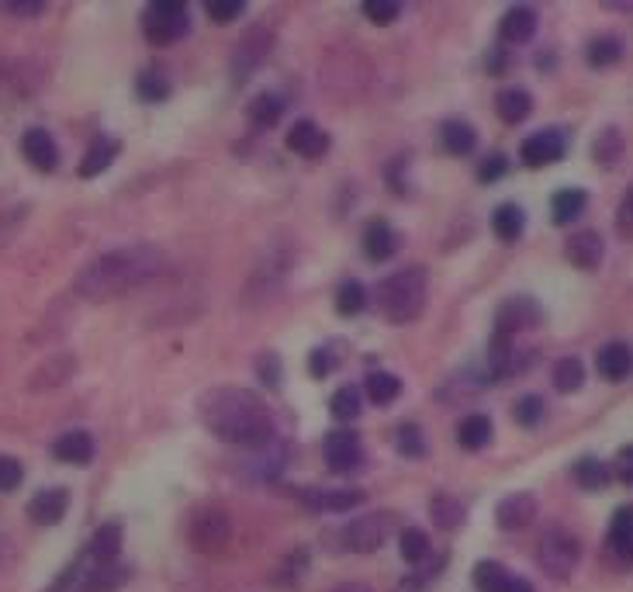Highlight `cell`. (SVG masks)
<instances>
[{"label": "cell", "mask_w": 633, "mask_h": 592, "mask_svg": "<svg viewBox=\"0 0 633 592\" xmlns=\"http://www.w3.org/2000/svg\"><path fill=\"white\" fill-rule=\"evenodd\" d=\"M398 243H402V236H398L395 229L388 226V222H371V226H367V232H364V253L371 260H388V257H395L398 253Z\"/></svg>", "instance_id": "obj_27"}, {"label": "cell", "mask_w": 633, "mask_h": 592, "mask_svg": "<svg viewBox=\"0 0 633 592\" xmlns=\"http://www.w3.org/2000/svg\"><path fill=\"white\" fill-rule=\"evenodd\" d=\"M21 153H25V160L32 163L35 170H42V174H52V170L59 167V146L45 129H28L25 136H21Z\"/></svg>", "instance_id": "obj_13"}, {"label": "cell", "mask_w": 633, "mask_h": 592, "mask_svg": "<svg viewBox=\"0 0 633 592\" xmlns=\"http://www.w3.org/2000/svg\"><path fill=\"white\" fill-rule=\"evenodd\" d=\"M66 509H70V492L66 489H42L39 496L28 502V516H32L39 527H56V523H63Z\"/></svg>", "instance_id": "obj_17"}, {"label": "cell", "mask_w": 633, "mask_h": 592, "mask_svg": "<svg viewBox=\"0 0 633 592\" xmlns=\"http://www.w3.org/2000/svg\"><path fill=\"white\" fill-rule=\"evenodd\" d=\"M595 371L606 381H623L633 371V350L630 343H606V347L595 354Z\"/></svg>", "instance_id": "obj_22"}, {"label": "cell", "mask_w": 633, "mask_h": 592, "mask_svg": "<svg viewBox=\"0 0 633 592\" xmlns=\"http://www.w3.org/2000/svg\"><path fill=\"white\" fill-rule=\"evenodd\" d=\"M609 551L620 565H633V509L620 506L609 523Z\"/></svg>", "instance_id": "obj_21"}, {"label": "cell", "mask_w": 633, "mask_h": 592, "mask_svg": "<svg viewBox=\"0 0 633 592\" xmlns=\"http://www.w3.org/2000/svg\"><path fill=\"white\" fill-rule=\"evenodd\" d=\"M73 374H77V357L73 354H52L45 357V364L39 371H32V378H28V392H45V388H59L63 381H70Z\"/></svg>", "instance_id": "obj_14"}, {"label": "cell", "mask_w": 633, "mask_h": 592, "mask_svg": "<svg viewBox=\"0 0 633 592\" xmlns=\"http://www.w3.org/2000/svg\"><path fill=\"white\" fill-rule=\"evenodd\" d=\"M440 139H443V146H447V153H454V156H467V153H474V146H478V132H474V125L461 122V118L443 122Z\"/></svg>", "instance_id": "obj_30"}, {"label": "cell", "mask_w": 633, "mask_h": 592, "mask_svg": "<svg viewBox=\"0 0 633 592\" xmlns=\"http://www.w3.org/2000/svg\"><path fill=\"white\" fill-rule=\"evenodd\" d=\"M554 388L557 392H564V395H571V392H578L582 388V381H585V367L578 357H561V361L554 364Z\"/></svg>", "instance_id": "obj_35"}, {"label": "cell", "mask_w": 633, "mask_h": 592, "mask_svg": "<svg viewBox=\"0 0 633 592\" xmlns=\"http://www.w3.org/2000/svg\"><path fill=\"white\" fill-rule=\"evenodd\" d=\"M326 461L336 475H350V471H360V464H364V447H360V440L353 433H329Z\"/></svg>", "instance_id": "obj_12"}, {"label": "cell", "mask_w": 633, "mask_h": 592, "mask_svg": "<svg viewBox=\"0 0 633 592\" xmlns=\"http://www.w3.org/2000/svg\"><path fill=\"white\" fill-rule=\"evenodd\" d=\"M537 520V496L533 492H512L495 506V523L502 530H526Z\"/></svg>", "instance_id": "obj_11"}, {"label": "cell", "mask_w": 633, "mask_h": 592, "mask_svg": "<svg viewBox=\"0 0 633 592\" xmlns=\"http://www.w3.org/2000/svg\"><path fill=\"white\" fill-rule=\"evenodd\" d=\"M564 253H568V260L575 267H582V271H595V267L602 264V257H606V246H602V236L595 229H582L568 239Z\"/></svg>", "instance_id": "obj_16"}, {"label": "cell", "mask_w": 633, "mask_h": 592, "mask_svg": "<svg viewBox=\"0 0 633 592\" xmlns=\"http://www.w3.org/2000/svg\"><path fill=\"white\" fill-rule=\"evenodd\" d=\"M25 478V468H21L18 457H0V492H14Z\"/></svg>", "instance_id": "obj_48"}, {"label": "cell", "mask_w": 633, "mask_h": 592, "mask_svg": "<svg viewBox=\"0 0 633 592\" xmlns=\"http://www.w3.org/2000/svg\"><path fill=\"white\" fill-rule=\"evenodd\" d=\"M201 423L225 444L246 451H267L277 440L274 416L260 402V395L246 388H218L201 399Z\"/></svg>", "instance_id": "obj_1"}, {"label": "cell", "mask_w": 633, "mask_h": 592, "mask_svg": "<svg viewBox=\"0 0 633 592\" xmlns=\"http://www.w3.org/2000/svg\"><path fill=\"white\" fill-rule=\"evenodd\" d=\"M364 392L371 402H378V406H391V402L402 395V381H398V374L391 371H371L364 378Z\"/></svg>", "instance_id": "obj_33"}, {"label": "cell", "mask_w": 633, "mask_h": 592, "mask_svg": "<svg viewBox=\"0 0 633 592\" xmlns=\"http://www.w3.org/2000/svg\"><path fill=\"white\" fill-rule=\"evenodd\" d=\"M329 371H333V354H329V350H312V357H308V374H312V378H326Z\"/></svg>", "instance_id": "obj_50"}, {"label": "cell", "mask_w": 633, "mask_h": 592, "mask_svg": "<svg viewBox=\"0 0 633 592\" xmlns=\"http://www.w3.org/2000/svg\"><path fill=\"white\" fill-rule=\"evenodd\" d=\"M128 579H132V568L128 565H118V561H111V565H94V561H90L84 579H80V586L73 592H118Z\"/></svg>", "instance_id": "obj_15"}, {"label": "cell", "mask_w": 633, "mask_h": 592, "mask_svg": "<svg viewBox=\"0 0 633 592\" xmlns=\"http://www.w3.org/2000/svg\"><path fill=\"white\" fill-rule=\"evenodd\" d=\"M544 412H547V402L540 399V395H523V399L516 402V409H512V419H516L519 426H526V430H533L537 423H544Z\"/></svg>", "instance_id": "obj_42"}, {"label": "cell", "mask_w": 633, "mask_h": 592, "mask_svg": "<svg viewBox=\"0 0 633 592\" xmlns=\"http://www.w3.org/2000/svg\"><path fill=\"white\" fill-rule=\"evenodd\" d=\"M4 561H7V541L0 537V568H4Z\"/></svg>", "instance_id": "obj_57"}, {"label": "cell", "mask_w": 633, "mask_h": 592, "mask_svg": "<svg viewBox=\"0 0 633 592\" xmlns=\"http://www.w3.org/2000/svg\"><path fill=\"white\" fill-rule=\"evenodd\" d=\"M499 592H533V586L526 579H519V575H509L506 586H502Z\"/></svg>", "instance_id": "obj_55"}, {"label": "cell", "mask_w": 633, "mask_h": 592, "mask_svg": "<svg viewBox=\"0 0 633 592\" xmlns=\"http://www.w3.org/2000/svg\"><path fill=\"white\" fill-rule=\"evenodd\" d=\"M270 42H274V35H270L267 28H250V32L236 42V52H232V80H236V84L250 80V73L267 59Z\"/></svg>", "instance_id": "obj_9"}, {"label": "cell", "mask_w": 633, "mask_h": 592, "mask_svg": "<svg viewBox=\"0 0 633 592\" xmlns=\"http://www.w3.org/2000/svg\"><path fill=\"white\" fill-rule=\"evenodd\" d=\"M620 229L633 236V187L627 191V198L620 201Z\"/></svg>", "instance_id": "obj_53"}, {"label": "cell", "mask_w": 633, "mask_h": 592, "mask_svg": "<svg viewBox=\"0 0 633 592\" xmlns=\"http://www.w3.org/2000/svg\"><path fill=\"white\" fill-rule=\"evenodd\" d=\"M578 561H582V544L568 530H547L537 544V565L544 568L550 579L564 582L575 575Z\"/></svg>", "instance_id": "obj_4"}, {"label": "cell", "mask_w": 633, "mask_h": 592, "mask_svg": "<svg viewBox=\"0 0 633 592\" xmlns=\"http://www.w3.org/2000/svg\"><path fill=\"white\" fill-rule=\"evenodd\" d=\"M52 454L59 457L63 464H90L94 461V437L87 430H70L52 444Z\"/></svg>", "instance_id": "obj_24"}, {"label": "cell", "mask_w": 633, "mask_h": 592, "mask_svg": "<svg viewBox=\"0 0 633 592\" xmlns=\"http://www.w3.org/2000/svg\"><path fill=\"white\" fill-rule=\"evenodd\" d=\"M564 153H568V136H564L561 129L533 132V136L523 139V146H519V156H523V163H526V167H533V170L550 167V163L564 160Z\"/></svg>", "instance_id": "obj_10"}, {"label": "cell", "mask_w": 633, "mask_h": 592, "mask_svg": "<svg viewBox=\"0 0 633 592\" xmlns=\"http://www.w3.org/2000/svg\"><path fill=\"white\" fill-rule=\"evenodd\" d=\"M616 475H620L627 485H633V444L616 454Z\"/></svg>", "instance_id": "obj_51"}, {"label": "cell", "mask_w": 633, "mask_h": 592, "mask_svg": "<svg viewBox=\"0 0 633 592\" xmlns=\"http://www.w3.org/2000/svg\"><path fill=\"white\" fill-rule=\"evenodd\" d=\"M395 447H398V454H405V457H422V454H426V440H422V430H419L416 423L398 426Z\"/></svg>", "instance_id": "obj_45"}, {"label": "cell", "mask_w": 633, "mask_h": 592, "mask_svg": "<svg viewBox=\"0 0 633 592\" xmlns=\"http://www.w3.org/2000/svg\"><path fill=\"white\" fill-rule=\"evenodd\" d=\"M391 530H395V516L391 513H367L343 530V544L350 547L353 554H371L388 544Z\"/></svg>", "instance_id": "obj_6"}, {"label": "cell", "mask_w": 633, "mask_h": 592, "mask_svg": "<svg viewBox=\"0 0 633 592\" xmlns=\"http://www.w3.org/2000/svg\"><path fill=\"white\" fill-rule=\"evenodd\" d=\"M135 91H139V97L146 104H160V101H167V97H170V84H167V77H163V73L146 70L139 80H135Z\"/></svg>", "instance_id": "obj_41"}, {"label": "cell", "mask_w": 633, "mask_h": 592, "mask_svg": "<svg viewBox=\"0 0 633 592\" xmlns=\"http://www.w3.org/2000/svg\"><path fill=\"white\" fill-rule=\"evenodd\" d=\"M118 554H122V523H104V527H97L87 544V558L94 561V565H111V561H118Z\"/></svg>", "instance_id": "obj_23"}, {"label": "cell", "mask_w": 633, "mask_h": 592, "mask_svg": "<svg viewBox=\"0 0 633 592\" xmlns=\"http://www.w3.org/2000/svg\"><path fill=\"white\" fill-rule=\"evenodd\" d=\"M333 592H374V589L364 586V582H343V586H336Z\"/></svg>", "instance_id": "obj_56"}, {"label": "cell", "mask_w": 633, "mask_h": 592, "mask_svg": "<svg viewBox=\"0 0 633 592\" xmlns=\"http://www.w3.org/2000/svg\"><path fill=\"white\" fill-rule=\"evenodd\" d=\"M187 537H191L194 551L215 554V551H222V547L232 541V520L222 513V509H201V513L191 520Z\"/></svg>", "instance_id": "obj_7"}, {"label": "cell", "mask_w": 633, "mask_h": 592, "mask_svg": "<svg viewBox=\"0 0 633 592\" xmlns=\"http://www.w3.org/2000/svg\"><path fill=\"white\" fill-rule=\"evenodd\" d=\"M118 153H122V142L115 139H97L94 146L84 153V160H80V177H97L104 174V170L111 167V163L118 160Z\"/></svg>", "instance_id": "obj_29"}, {"label": "cell", "mask_w": 633, "mask_h": 592, "mask_svg": "<svg viewBox=\"0 0 633 592\" xmlns=\"http://www.w3.org/2000/svg\"><path fill=\"white\" fill-rule=\"evenodd\" d=\"M378 309L384 319L398 322H416L426 309V271L422 267H409V271H398L384 277L378 288Z\"/></svg>", "instance_id": "obj_3"}, {"label": "cell", "mask_w": 633, "mask_h": 592, "mask_svg": "<svg viewBox=\"0 0 633 592\" xmlns=\"http://www.w3.org/2000/svg\"><path fill=\"white\" fill-rule=\"evenodd\" d=\"M260 378L267 381V385H274L277 388V381H281V364H277V357L274 354H267L260 361Z\"/></svg>", "instance_id": "obj_52"}, {"label": "cell", "mask_w": 633, "mask_h": 592, "mask_svg": "<svg viewBox=\"0 0 633 592\" xmlns=\"http://www.w3.org/2000/svg\"><path fill=\"white\" fill-rule=\"evenodd\" d=\"M609 478H613V471H609V464L599 461V457H582V461L575 464V482L589 492L606 489Z\"/></svg>", "instance_id": "obj_34"}, {"label": "cell", "mask_w": 633, "mask_h": 592, "mask_svg": "<svg viewBox=\"0 0 633 592\" xmlns=\"http://www.w3.org/2000/svg\"><path fill=\"white\" fill-rule=\"evenodd\" d=\"M509 568L502 561H478L474 565V589L478 592H499L509 579Z\"/></svg>", "instance_id": "obj_36"}, {"label": "cell", "mask_w": 633, "mask_h": 592, "mask_svg": "<svg viewBox=\"0 0 633 592\" xmlns=\"http://www.w3.org/2000/svg\"><path fill=\"white\" fill-rule=\"evenodd\" d=\"M620 153H623V139H620V132H616V129H606L592 146L595 163H602V167H613V163L620 160Z\"/></svg>", "instance_id": "obj_43"}, {"label": "cell", "mask_w": 633, "mask_h": 592, "mask_svg": "<svg viewBox=\"0 0 633 592\" xmlns=\"http://www.w3.org/2000/svg\"><path fill=\"white\" fill-rule=\"evenodd\" d=\"M398 551H402V558L409 561V565H419V561H426L429 558V537H426V530L405 527L402 534H398Z\"/></svg>", "instance_id": "obj_37"}, {"label": "cell", "mask_w": 633, "mask_h": 592, "mask_svg": "<svg viewBox=\"0 0 633 592\" xmlns=\"http://www.w3.org/2000/svg\"><path fill=\"white\" fill-rule=\"evenodd\" d=\"M457 444H461L464 451H481V447H488L492 444V419L481 416V412L464 416L461 426H457Z\"/></svg>", "instance_id": "obj_28"}, {"label": "cell", "mask_w": 633, "mask_h": 592, "mask_svg": "<svg viewBox=\"0 0 633 592\" xmlns=\"http://www.w3.org/2000/svg\"><path fill=\"white\" fill-rule=\"evenodd\" d=\"M530 111H533V97L530 91H523V87H506V91H499V97H495V115L506 125L526 122Z\"/></svg>", "instance_id": "obj_26"}, {"label": "cell", "mask_w": 633, "mask_h": 592, "mask_svg": "<svg viewBox=\"0 0 633 592\" xmlns=\"http://www.w3.org/2000/svg\"><path fill=\"white\" fill-rule=\"evenodd\" d=\"M429 516H433L436 527L454 530V527H461V523H464L467 509L461 506V499H454L450 492H436V496L429 499Z\"/></svg>", "instance_id": "obj_32"}, {"label": "cell", "mask_w": 633, "mask_h": 592, "mask_svg": "<svg viewBox=\"0 0 633 592\" xmlns=\"http://www.w3.org/2000/svg\"><path fill=\"white\" fill-rule=\"evenodd\" d=\"M589 66H613V63H620L623 59V42L620 39H613V35H602V39H592L589 42Z\"/></svg>", "instance_id": "obj_40"}, {"label": "cell", "mask_w": 633, "mask_h": 592, "mask_svg": "<svg viewBox=\"0 0 633 592\" xmlns=\"http://www.w3.org/2000/svg\"><path fill=\"white\" fill-rule=\"evenodd\" d=\"M499 35H502V42H509V46L530 42L533 35H537V11H533V7H523V4L509 7V11L502 14Z\"/></svg>", "instance_id": "obj_19"}, {"label": "cell", "mask_w": 633, "mask_h": 592, "mask_svg": "<svg viewBox=\"0 0 633 592\" xmlns=\"http://www.w3.org/2000/svg\"><path fill=\"white\" fill-rule=\"evenodd\" d=\"M329 409H333L336 419H343V423H350V419L360 416V392L357 388H339V392L333 395V402H329Z\"/></svg>", "instance_id": "obj_44"}, {"label": "cell", "mask_w": 633, "mask_h": 592, "mask_svg": "<svg viewBox=\"0 0 633 592\" xmlns=\"http://www.w3.org/2000/svg\"><path fill=\"white\" fill-rule=\"evenodd\" d=\"M540 319H544V312H540V305L533 302L530 295L506 298V302L499 305V312H495V336H502V340H512L516 333L537 329Z\"/></svg>", "instance_id": "obj_8"}, {"label": "cell", "mask_w": 633, "mask_h": 592, "mask_svg": "<svg viewBox=\"0 0 633 592\" xmlns=\"http://www.w3.org/2000/svg\"><path fill=\"white\" fill-rule=\"evenodd\" d=\"M0 7L11 11V14H18V18H35V14L45 11V4H0Z\"/></svg>", "instance_id": "obj_54"}, {"label": "cell", "mask_w": 633, "mask_h": 592, "mask_svg": "<svg viewBox=\"0 0 633 592\" xmlns=\"http://www.w3.org/2000/svg\"><path fill=\"white\" fill-rule=\"evenodd\" d=\"M523 229H526V215H523V208L519 205H499L495 208V215H492V232L502 239V243H516L519 236H523Z\"/></svg>", "instance_id": "obj_31"}, {"label": "cell", "mask_w": 633, "mask_h": 592, "mask_svg": "<svg viewBox=\"0 0 633 592\" xmlns=\"http://www.w3.org/2000/svg\"><path fill=\"white\" fill-rule=\"evenodd\" d=\"M163 267H167V253L160 246L132 243L90 260L77 277V291L90 302H108V298H118L139 284L153 281L156 274H163Z\"/></svg>", "instance_id": "obj_2"}, {"label": "cell", "mask_w": 633, "mask_h": 592, "mask_svg": "<svg viewBox=\"0 0 633 592\" xmlns=\"http://www.w3.org/2000/svg\"><path fill=\"white\" fill-rule=\"evenodd\" d=\"M367 305V288L360 281H343L336 291V312L339 316H357Z\"/></svg>", "instance_id": "obj_39"}, {"label": "cell", "mask_w": 633, "mask_h": 592, "mask_svg": "<svg viewBox=\"0 0 633 592\" xmlns=\"http://www.w3.org/2000/svg\"><path fill=\"white\" fill-rule=\"evenodd\" d=\"M301 502L312 509H322V513H346V509L364 502V492L360 489H305L301 492Z\"/></svg>", "instance_id": "obj_18"}, {"label": "cell", "mask_w": 633, "mask_h": 592, "mask_svg": "<svg viewBox=\"0 0 633 592\" xmlns=\"http://www.w3.org/2000/svg\"><path fill=\"white\" fill-rule=\"evenodd\" d=\"M191 18H187V7L177 0H156L146 7V18H142V32L153 46H170V42L184 39Z\"/></svg>", "instance_id": "obj_5"}, {"label": "cell", "mask_w": 633, "mask_h": 592, "mask_svg": "<svg viewBox=\"0 0 633 592\" xmlns=\"http://www.w3.org/2000/svg\"><path fill=\"white\" fill-rule=\"evenodd\" d=\"M205 11H208V18L215 21V25H232V21L243 18L246 4H243V0H211Z\"/></svg>", "instance_id": "obj_46"}, {"label": "cell", "mask_w": 633, "mask_h": 592, "mask_svg": "<svg viewBox=\"0 0 633 592\" xmlns=\"http://www.w3.org/2000/svg\"><path fill=\"white\" fill-rule=\"evenodd\" d=\"M364 14L374 25H391V21H398V14H402V4H398V0H367Z\"/></svg>", "instance_id": "obj_47"}, {"label": "cell", "mask_w": 633, "mask_h": 592, "mask_svg": "<svg viewBox=\"0 0 633 592\" xmlns=\"http://www.w3.org/2000/svg\"><path fill=\"white\" fill-rule=\"evenodd\" d=\"M284 142H288L291 153L305 156V160H315V156H322L329 149V136L315 122H295Z\"/></svg>", "instance_id": "obj_20"}, {"label": "cell", "mask_w": 633, "mask_h": 592, "mask_svg": "<svg viewBox=\"0 0 633 592\" xmlns=\"http://www.w3.org/2000/svg\"><path fill=\"white\" fill-rule=\"evenodd\" d=\"M585 205H589V194L582 187H564L550 198V219H554V226H571L585 215Z\"/></svg>", "instance_id": "obj_25"}, {"label": "cell", "mask_w": 633, "mask_h": 592, "mask_svg": "<svg viewBox=\"0 0 633 592\" xmlns=\"http://www.w3.org/2000/svg\"><path fill=\"white\" fill-rule=\"evenodd\" d=\"M281 115H284V104H281V97H274V94H260L250 104V122L256 129H270V125L281 122Z\"/></svg>", "instance_id": "obj_38"}, {"label": "cell", "mask_w": 633, "mask_h": 592, "mask_svg": "<svg viewBox=\"0 0 633 592\" xmlns=\"http://www.w3.org/2000/svg\"><path fill=\"white\" fill-rule=\"evenodd\" d=\"M506 170H509V160L502 153H495V156H488V160L478 167V181L481 184H492V181H499Z\"/></svg>", "instance_id": "obj_49"}]
</instances>
